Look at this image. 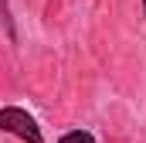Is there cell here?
I'll return each mask as SVG.
<instances>
[{"mask_svg": "<svg viewBox=\"0 0 146 143\" xmlns=\"http://www.w3.org/2000/svg\"><path fill=\"white\" fill-rule=\"evenodd\" d=\"M0 130L10 136H21L24 143H44V133L37 126V119L21 106H3L0 109Z\"/></svg>", "mask_w": 146, "mask_h": 143, "instance_id": "obj_1", "label": "cell"}, {"mask_svg": "<svg viewBox=\"0 0 146 143\" xmlns=\"http://www.w3.org/2000/svg\"><path fill=\"white\" fill-rule=\"evenodd\" d=\"M58 143H99V140H95V133H92V130H82V126H78V130L61 133V136H58Z\"/></svg>", "mask_w": 146, "mask_h": 143, "instance_id": "obj_2", "label": "cell"}, {"mask_svg": "<svg viewBox=\"0 0 146 143\" xmlns=\"http://www.w3.org/2000/svg\"><path fill=\"white\" fill-rule=\"evenodd\" d=\"M3 27H7V41L14 44V41H17V31H14V14H10V10H7V17H3Z\"/></svg>", "mask_w": 146, "mask_h": 143, "instance_id": "obj_3", "label": "cell"}, {"mask_svg": "<svg viewBox=\"0 0 146 143\" xmlns=\"http://www.w3.org/2000/svg\"><path fill=\"white\" fill-rule=\"evenodd\" d=\"M143 17H146V0H143Z\"/></svg>", "mask_w": 146, "mask_h": 143, "instance_id": "obj_4", "label": "cell"}]
</instances>
